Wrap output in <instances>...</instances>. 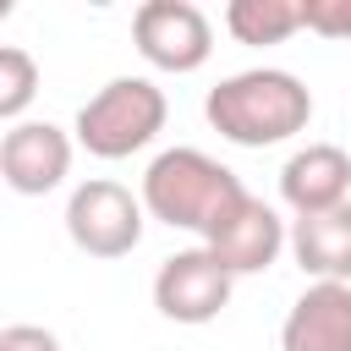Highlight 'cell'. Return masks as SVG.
Here are the masks:
<instances>
[{"label":"cell","mask_w":351,"mask_h":351,"mask_svg":"<svg viewBox=\"0 0 351 351\" xmlns=\"http://www.w3.org/2000/svg\"><path fill=\"white\" fill-rule=\"evenodd\" d=\"M132 38L154 71H176V77L197 71L214 55V22L192 0H143L132 16Z\"/></svg>","instance_id":"5"},{"label":"cell","mask_w":351,"mask_h":351,"mask_svg":"<svg viewBox=\"0 0 351 351\" xmlns=\"http://www.w3.org/2000/svg\"><path fill=\"white\" fill-rule=\"evenodd\" d=\"M225 27L236 44H285L291 33H302V0H230L225 5Z\"/></svg>","instance_id":"12"},{"label":"cell","mask_w":351,"mask_h":351,"mask_svg":"<svg viewBox=\"0 0 351 351\" xmlns=\"http://www.w3.org/2000/svg\"><path fill=\"white\" fill-rule=\"evenodd\" d=\"M203 247L241 280V274H263V269L291 247V230H285V219H280L263 197L247 192V197H241V203L203 236Z\"/></svg>","instance_id":"8"},{"label":"cell","mask_w":351,"mask_h":351,"mask_svg":"<svg viewBox=\"0 0 351 351\" xmlns=\"http://www.w3.org/2000/svg\"><path fill=\"white\" fill-rule=\"evenodd\" d=\"M291 258L313 285L318 280L351 285V203L329 208V214H313V219H296L291 225Z\"/></svg>","instance_id":"11"},{"label":"cell","mask_w":351,"mask_h":351,"mask_svg":"<svg viewBox=\"0 0 351 351\" xmlns=\"http://www.w3.org/2000/svg\"><path fill=\"white\" fill-rule=\"evenodd\" d=\"M33 93H38V60L22 44H5L0 49V121L22 126V110L33 104Z\"/></svg>","instance_id":"13"},{"label":"cell","mask_w":351,"mask_h":351,"mask_svg":"<svg viewBox=\"0 0 351 351\" xmlns=\"http://www.w3.org/2000/svg\"><path fill=\"white\" fill-rule=\"evenodd\" d=\"M170 99L154 77H110L82 110H77V143L93 159H132L165 132Z\"/></svg>","instance_id":"3"},{"label":"cell","mask_w":351,"mask_h":351,"mask_svg":"<svg viewBox=\"0 0 351 351\" xmlns=\"http://www.w3.org/2000/svg\"><path fill=\"white\" fill-rule=\"evenodd\" d=\"M0 176L22 197H44L71 176V132L55 121H22L0 137Z\"/></svg>","instance_id":"7"},{"label":"cell","mask_w":351,"mask_h":351,"mask_svg":"<svg viewBox=\"0 0 351 351\" xmlns=\"http://www.w3.org/2000/svg\"><path fill=\"white\" fill-rule=\"evenodd\" d=\"M280 351H351V285H307L280 324Z\"/></svg>","instance_id":"10"},{"label":"cell","mask_w":351,"mask_h":351,"mask_svg":"<svg viewBox=\"0 0 351 351\" xmlns=\"http://www.w3.org/2000/svg\"><path fill=\"white\" fill-rule=\"evenodd\" d=\"M0 351H60V340L44 324H5L0 329Z\"/></svg>","instance_id":"15"},{"label":"cell","mask_w":351,"mask_h":351,"mask_svg":"<svg viewBox=\"0 0 351 351\" xmlns=\"http://www.w3.org/2000/svg\"><path fill=\"white\" fill-rule=\"evenodd\" d=\"M302 27L318 38H351V0H302Z\"/></svg>","instance_id":"14"},{"label":"cell","mask_w":351,"mask_h":351,"mask_svg":"<svg viewBox=\"0 0 351 351\" xmlns=\"http://www.w3.org/2000/svg\"><path fill=\"white\" fill-rule=\"evenodd\" d=\"M280 197L296 219H313V214H329V208H346L351 203V154L340 143H307L285 159L280 170Z\"/></svg>","instance_id":"9"},{"label":"cell","mask_w":351,"mask_h":351,"mask_svg":"<svg viewBox=\"0 0 351 351\" xmlns=\"http://www.w3.org/2000/svg\"><path fill=\"white\" fill-rule=\"evenodd\" d=\"M143 225H148L143 197H132V186H121L110 176H93L82 186H71V197H66V236L88 258H126V252H137Z\"/></svg>","instance_id":"4"},{"label":"cell","mask_w":351,"mask_h":351,"mask_svg":"<svg viewBox=\"0 0 351 351\" xmlns=\"http://www.w3.org/2000/svg\"><path fill=\"white\" fill-rule=\"evenodd\" d=\"M143 208H148V219H159V225H170V230H197V236H208L241 197H247V186H241V176L230 170V165H219V159H208L203 148H165V154H154V165L143 170Z\"/></svg>","instance_id":"2"},{"label":"cell","mask_w":351,"mask_h":351,"mask_svg":"<svg viewBox=\"0 0 351 351\" xmlns=\"http://www.w3.org/2000/svg\"><path fill=\"white\" fill-rule=\"evenodd\" d=\"M203 115L236 148H274V143H291L296 132H307L313 93L296 71L252 66V71H230L225 82H214L203 99Z\"/></svg>","instance_id":"1"},{"label":"cell","mask_w":351,"mask_h":351,"mask_svg":"<svg viewBox=\"0 0 351 351\" xmlns=\"http://www.w3.org/2000/svg\"><path fill=\"white\" fill-rule=\"evenodd\" d=\"M230 285H236V274L208 247H181L154 274V307L170 324H214L230 307Z\"/></svg>","instance_id":"6"}]
</instances>
